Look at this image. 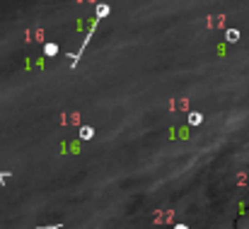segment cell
I'll use <instances>...</instances> for the list:
<instances>
[{
	"mask_svg": "<svg viewBox=\"0 0 249 229\" xmlns=\"http://www.w3.org/2000/svg\"><path fill=\"white\" fill-rule=\"evenodd\" d=\"M32 229H63V225H51V227H32Z\"/></svg>",
	"mask_w": 249,
	"mask_h": 229,
	"instance_id": "cell-1",
	"label": "cell"
}]
</instances>
